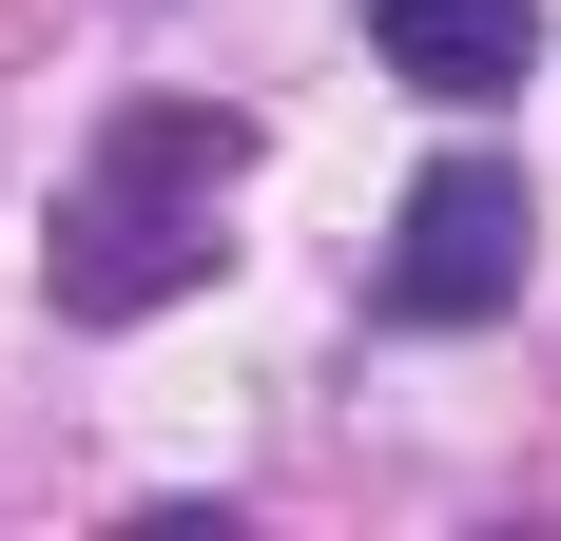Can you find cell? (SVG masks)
Returning <instances> with one entry per match:
<instances>
[{"label":"cell","mask_w":561,"mask_h":541,"mask_svg":"<svg viewBox=\"0 0 561 541\" xmlns=\"http://www.w3.org/2000/svg\"><path fill=\"white\" fill-rule=\"evenodd\" d=\"M523 252H542V194L504 156H446L407 194V232H388V310L407 329H484V310H523Z\"/></svg>","instance_id":"7a4b0ae2"},{"label":"cell","mask_w":561,"mask_h":541,"mask_svg":"<svg viewBox=\"0 0 561 541\" xmlns=\"http://www.w3.org/2000/svg\"><path fill=\"white\" fill-rule=\"evenodd\" d=\"M232 156H252V136H232V116H194V97H136L98 136V174H78V194H58V310L78 329H136V310H174V290H194V270H214V194H232Z\"/></svg>","instance_id":"6da1fadb"},{"label":"cell","mask_w":561,"mask_h":541,"mask_svg":"<svg viewBox=\"0 0 561 541\" xmlns=\"http://www.w3.org/2000/svg\"><path fill=\"white\" fill-rule=\"evenodd\" d=\"M368 39H388L407 97H446V116H484V97L542 78V20H523V0H368Z\"/></svg>","instance_id":"3957f363"}]
</instances>
